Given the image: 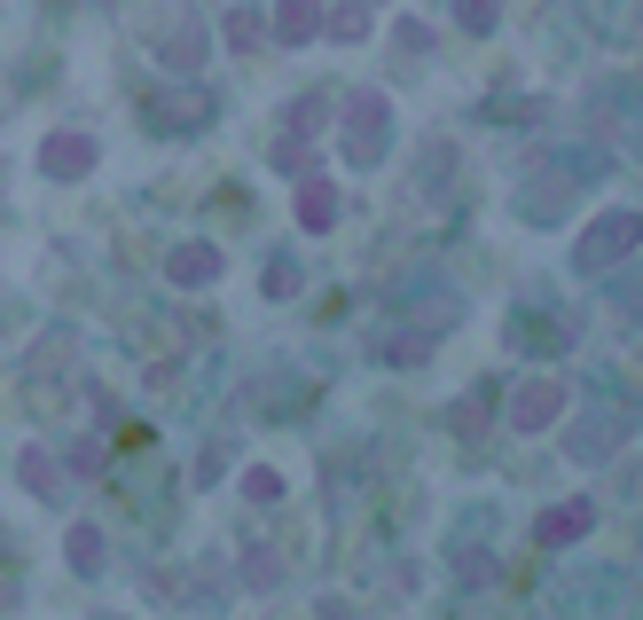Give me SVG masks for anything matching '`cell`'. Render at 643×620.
Returning a JSON list of instances; mask_svg holds the SVG:
<instances>
[{
    "label": "cell",
    "instance_id": "cell-13",
    "mask_svg": "<svg viewBox=\"0 0 643 620\" xmlns=\"http://www.w3.org/2000/svg\"><path fill=\"white\" fill-rule=\"evenodd\" d=\"M24 479H32L40 495H55V472H48V456H24Z\"/></svg>",
    "mask_w": 643,
    "mask_h": 620
},
{
    "label": "cell",
    "instance_id": "cell-1",
    "mask_svg": "<svg viewBox=\"0 0 643 620\" xmlns=\"http://www.w3.org/2000/svg\"><path fill=\"white\" fill-rule=\"evenodd\" d=\"M628 244H643V220H635V213H612V220H597V228L581 236V268H612V259H620Z\"/></svg>",
    "mask_w": 643,
    "mask_h": 620
},
{
    "label": "cell",
    "instance_id": "cell-5",
    "mask_svg": "<svg viewBox=\"0 0 643 620\" xmlns=\"http://www.w3.org/2000/svg\"><path fill=\"white\" fill-rule=\"evenodd\" d=\"M212 276H220V251H205V244L173 251V283H212Z\"/></svg>",
    "mask_w": 643,
    "mask_h": 620
},
{
    "label": "cell",
    "instance_id": "cell-10",
    "mask_svg": "<svg viewBox=\"0 0 643 620\" xmlns=\"http://www.w3.org/2000/svg\"><path fill=\"white\" fill-rule=\"evenodd\" d=\"M330 32H338V40H361V32H370V17H361V9H338Z\"/></svg>",
    "mask_w": 643,
    "mask_h": 620
},
{
    "label": "cell",
    "instance_id": "cell-3",
    "mask_svg": "<svg viewBox=\"0 0 643 620\" xmlns=\"http://www.w3.org/2000/svg\"><path fill=\"white\" fill-rule=\"evenodd\" d=\"M40 165H48V173H86V165H95V142H86V134H55V142L40 149Z\"/></svg>",
    "mask_w": 643,
    "mask_h": 620
},
{
    "label": "cell",
    "instance_id": "cell-9",
    "mask_svg": "<svg viewBox=\"0 0 643 620\" xmlns=\"http://www.w3.org/2000/svg\"><path fill=\"white\" fill-rule=\"evenodd\" d=\"M103 558V535L95 526H71V566H95Z\"/></svg>",
    "mask_w": 643,
    "mask_h": 620
},
{
    "label": "cell",
    "instance_id": "cell-11",
    "mask_svg": "<svg viewBox=\"0 0 643 620\" xmlns=\"http://www.w3.org/2000/svg\"><path fill=\"white\" fill-rule=\"evenodd\" d=\"M243 495H251V503H274V495H283V479H274V472H251Z\"/></svg>",
    "mask_w": 643,
    "mask_h": 620
},
{
    "label": "cell",
    "instance_id": "cell-7",
    "mask_svg": "<svg viewBox=\"0 0 643 620\" xmlns=\"http://www.w3.org/2000/svg\"><path fill=\"white\" fill-rule=\"evenodd\" d=\"M330 213H338L330 182H307V197H299V220H307V228H330Z\"/></svg>",
    "mask_w": 643,
    "mask_h": 620
},
{
    "label": "cell",
    "instance_id": "cell-12",
    "mask_svg": "<svg viewBox=\"0 0 643 620\" xmlns=\"http://www.w3.org/2000/svg\"><path fill=\"white\" fill-rule=\"evenodd\" d=\"M228 40H236V48H259V17H251V9H243V17H236V24H228Z\"/></svg>",
    "mask_w": 643,
    "mask_h": 620
},
{
    "label": "cell",
    "instance_id": "cell-4",
    "mask_svg": "<svg viewBox=\"0 0 643 620\" xmlns=\"http://www.w3.org/2000/svg\"><path fill=\"white\" fill-rule=\"evenodd\" d=\"M581 526H589V503H566V510H549V518L533 526V535H541L549 550H558V542H573V535H581Z\"/></svg>",
    "mask_w": 643,
    "mask_h": 620
},
{
    "label": "cell",
    "instance_id": "cell-14",
    "mask_svg": "<svg viewBox=\"0 0 643 620\" xmlns=\"http://www.w3.org/2000/svg\"><path fill=\"white\" fill-rule=\"evenodd\" d=\"M464 24H471V32H487V24H495V0H464Z\"/></svg>",
    "mask_w": 643,
    "mask_h": 620
},
{
    "label": "cell",
    "instance_id": "cell-2",
    "mask_svg": "<svg viewBox=\"0 0 643 620\" xmlns=\"http://www.w3.org/2000/svg\"><path fill=\"white\" fill-rule=\"evenodd\" d=\"M558 409H566V385H558V378H541L533 393H518V409H510V416H518V432H541Z\"/></svg>",
    "mask_w": 643,
    "mask_h": 620
},
{
    "label": "cell",
    "instance_id": "cell-6",
    "mask_svg": "<svg viewBox=\"0 0 643 620\" xmlns=\"http://www.w3.org/2000/svg\"><path fill=\"white\" fill-rule=\"evenodd\" d=\"M322 17H314V0H283V9H274V32H283V40H307Z\"/></svg>",
    "mask_w": 643,
    "mask_h": 620
},
{
    "label": "cell",
    "instance_id": "cell-8",
    "mask_svg": "<svg viewBox=\"0 0 643 620\" xmlns=\"http://www.w3.org/2000/svg\"><path fill=\"white\" fill-rule=\"evenodd\" d=\"M377 118H385L377 95H361V103H353V126H377ZM353 157H377V142H370V134H353Z\"/></svg>",
    "mask_w": 643,
    "mask_h": 620
}]
</instances>
